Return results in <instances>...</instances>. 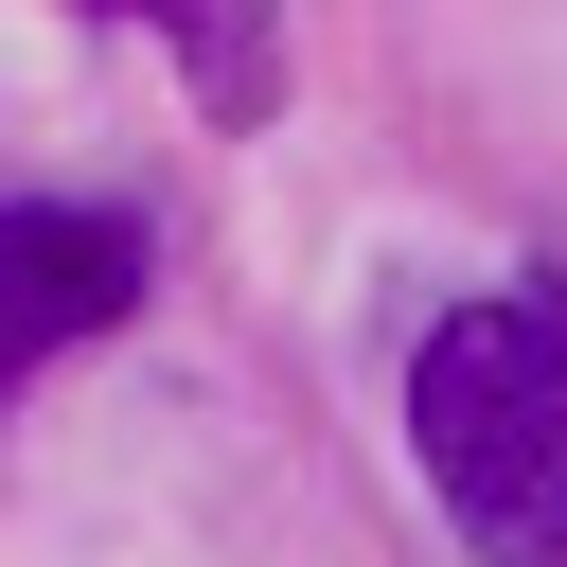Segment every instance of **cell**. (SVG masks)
<instances>
[{
	"label": "cell",
	"mask_w": 567,
	"mask_h": 567,
	"mask_svg": "<svg viewBox=\"0 0 567 567\" xmlns=\"http://www.w3.org/2000/svg\"><path fill=\"white\" fill-rule=\"evenodd\" d=\"M408 443L496 567H567V284L461 301L408 354Z\"/></svg>",
	"instance_id": "cell-1"
},
{
	"label": "cell",
	"mask_w": 567,
	"mask_h": 567,
	"mask_svg": "<svg viewBox=\"0 0 567 567\" xmlns=\"http://www.w3.org/2000/svg\"><path fill=\"white\" fill-rule=\"evenodd\" d=\"M124 301H142V213H89V195H35V213H0V390H18L35 354L106 337Z\"/></svg>",
	"instance_id": "cell-2"
},
{
	"label": "cell",
	"mask_w": 567,
	"mask_h": 567,
	"mask_svg": "<svg viewBox=\"0 0 567 567\" xmlns=\"http://www.w3.org/2000/svg\"><path fill=\"white\" fill-rule=\"evenodd\" d=\"M177 53H195V89H213V106H266V35H177Z\"/></svg>",
	"instance_id": "cell-3"
}]
</instances>
